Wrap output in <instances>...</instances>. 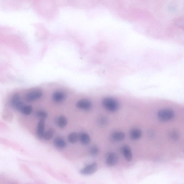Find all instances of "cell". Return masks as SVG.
<instances>
[{
  "label": "cell",
  "instance_id": "cell-1",
  "mask_svg": "<svg viewBox=\"0 0 184 184\" xmlns=\"http://www.w3.org/2000/svg\"><path fill=\"white\" fill-rule=\"evenodd\" d=\"M102 104L106 110L113 112L117 111L120 108L119 102L113 97H105L102 100Z\"/></svg>",
  "mask_w": 184,
  "mask_h": 184
},
{
  "label": "cell",
  "instance_id": "cell-2",
  "mask_svg": "<svg viewBox=\"0 0 184 184\" xmlns=\"http://www.w3.org/2000/svg\"><path fill=\"white\" fill-rule=\"evenodd\" d=\"M43 95L42 91L39 88H35L27 93L25 95V99L28 102H32L40 99Z\"/></svg>",
  "mask_w": 184,
  "mask_h": 184
},
{
  "label": "cell",
  "instance_id": "cell-3",
  "mask_svg": "<svg viewBox=\"0 0 184 184\" xmlns=\"http://www.w3.org/2000/svg\"><path fill=\"white\" fill-rule=\"evenodd\" d=\"M97 164L96 162H93L92 164L86 165L81 169L80 173L83 175L89 176L94 174L97 171Z\"/></svg>",
  "mask_w": 184,
  "mask_h": 184
},
{
  "label": "cell",
  "instance_id": "cell-4",
  "mask_svg": "<svg viewBox=\"0 0 184 184\" xmlns=\"http://www.w3.org/2000/svg\"><path fill=\"white\" fill-rule=\"evenodd\" d=\"M77 108L81 110L88 111L92 109V102L88 99H82L79 101L76 104Z\"/></svg>",
  "mask_w": 184,
  "mask_h": 184
},
{
  "label": "cell",
  "instance_id": "cell-5",
  "mask_svg": "<svg viewBox=\"0 0 184 184\" xmlns=\"http://www.w3.org/2000/svg\"><path fill=\"white\" fill-rule=\"evenodd\" d=\"M66 98V94L62 91H56L52 94V99L55 103H61L64 102Z\"/></svg>",
  "mask_w": 184,
  "mask_h": 184
},
{
  "label": "cell",
  "instance_id": "cell-6",
  "mask_svg": "<svg viewBox=\"0 0 184 184\" xmlns=\"http://www.w3.org/2000/svg\"><path fill=\"white\" fill-rule=\"evenodd\" d=\"M118 161V157L115 153H109L107 154L106 157V164L109 167L115 166Z\"/></svg>",
  "mask_w": 184,
  "mask_h": 184
},
{
  "label": "cell",
  "instance_id": "cell-7",
  "mask_svg": "<svg viewBox=\"0 0 184 184\" xmlns=\"http://www.w3.org/2000/svg\"><path fill=\"white\" fill-rule=\"evenodd\" d=\"M121 151L127 161H131L133 158L132 153L131 149L129 146L125 145L122 146L121 148Z\"/></svg>",
  "mask_w": 184,
  "mask_h": 184
},
{
  "label": "cell",
  "instance_id": "cell-8",
  "mask_svg": "<svg viewBox=\"0 0 184 184\" xmlns=\"http://www.w3.org/2000/svg\"><path fill=\"white\" fill-rule=\"evenodd\" d=\"M45 120H40L37 126V134L39 138H43L45 132Z\"/></svg>",
  "mask_w": 184,
  "mask_h": 184
},
{
  "label": "cell",
  "instance_id": "cell-9",
  "mask_svg": "<svg viewBox=\"0 0 184 184\" xmlns=\"http://www.w3.org/2000/svg\"><path fill=\"white\" fill-rule=\"evenodd\" d=\"M142 136V132L140 129L134 128L130 132V138L132 140H137L140 139Z\"/></svg>",
  "mask_w": 184,
  "mask_h": 184
},
{
  "label": "cell",
  "instance_id": "cell-10",
  "mask_svg": "<svg viewBox=\"0 0 184 184\" xmlns=\"http://www.w3.org/2000/svg\"><path fill=\"white\" fill-rule=\"evenodd\" d=\"M53 143L56 147L60 149H64L67 145L66 141L60 137H56L54 140Z\"/></svg>",
  "mask_w": 184,
  "mask_h": 184
},
{
  "label": "cell",
  "instance_id": "cell-11",
  "mask_svg": "<svg viewBox=\"0 0 184 184\" xmlns=\"http://www.w3.org/2000/svg\"><path fill=\"white\" fill-rule=\"evenodd\" d=\"M125 134L122 132L116 131L114 132L111 135V138L115 141H122L125 138Z\"/></svg>",
  "mask_w": 184,
  "mask_h": 184
},
{
  "label": "cell",
  "instance_id": "cell-12",
  "mask_svg": "<svg viewBox=\"0 0 184 184\" xmlns=\"http://www.w3.org/2000/svg\"><path fill=\"white\" fill-rule=\"evenodd\" d=\"M79 139L81 144L85 145H87L90 142V136L86 133H82L79 135Z\"/></svg>",
  "mask_w": 184,
  "mask_h": 184
},
{
  "label": "cell",
  "instance_id": "cell-13",
  "mask_svg": "<svg viewBox=\"0 0 184 184\" xmlns=\"http://www.w3.org/2000/svg\"><path fill=\"white\" fill-rule=\"evenodd\" d=\"M56 124L58 127L60 128L65 127L67 124V120L66 118L63 116H59L57 119Z\"/></svg>",
  "mask_w": 184,
  "mask_h": 184
},
{
  "label": "cell",
  "instance_id": "cell-14",
  "mask_svg": "<svg viewBox=\"0 0 184 184\" xmlns=\"http://www.w3.org/2000/svg\"><path fill=\"white\" fill-rule=\"evenodd\" d=\"M21 101L20 95L18 94H15L12 97L10 102V105L12 108L15 109L17 105Z\"/></svg>",
  "mask_w": 184,
  "mask_h": 184
},
{
  "label": "cell",
  "instance_id": "cell-15",
  "mask_svg": "<svg viewBox=\"0 0 184 184\" xmlns=\"http://www.w3.org/2000/svg\"><path fill=\"white\" fill-rule=\"evenodd\" d=\"M79 139V135L76 132L72 133L68 137V141L70 143L74 144L77 142Z\"/></svg>",
  "mask_w": 184,
  "mask_h": 184
},
{
  "label": "cell",
  "instance_id": "cell-16",
  "mask_svg": "<svg viewBox=\"0 0 184 184\" xmlns=\"http://www.w3.org/2000/svg\"><path fill=\"white\" fill-rule=\"evenodd\" d=\"M32 109L31 106L25 105L20 112L24 115L29 116L32 113Z\"/></svg>",
  "mask_w": 184,
  "mask_h": 184
},
{
  "label": "cell",
  "instance_id": "cell-17",
  "mask_svg": "<svg viewBox=\"0 0 184 184\" xmlns=\"http://www.w3.org/2000/svg\"><path fill=\"white\" fill-rule=\"evenodd\" d=\"M48 114L46 111H39L36 113V116L37 118L40 120H44L47 117Z\"/></svg>",
  "mask_w": 184,
  "mask_h": 184
},
{
  "label": "cell",
  "instance_id": "cell-18",
  "mask_svg": "<svg viewBox=\"0 0 184 184\" xmlns=\"http://www.w3.org/2000/svg\"><path fill=\"white\" fill-rule=\"evenodd\" d=\"M54 131L53 130H50L45 132L43 136V138L46 140H50L53 136Z\"/></svg>",
  "mask_w": 184,
  "mask_h": 184
},
{
  "label": "cell",
  "instance_id": "cell-19",
  "mask_svg": "<svg viewBox=\"0 0 184 184\" xmlns=\"http://www.w3.org/2000/svg\"><path fill=\"white\" fill-rule=\"evenodd\" d=\"M89 152L90 154L92 156H96L99 153V149L96 146H92L89 149Z\"/></svg>",
  "mask_w": 184,
  "mask_h": 184
},
{
  "label": "cell",
  "instance_id": "cell-20",
  "mask_svg": "<svg viewBox=\"0 0 184 184\" xmlns=\"http://www.w3.org/2000/svg\"><path fill=\"white\" fill-rule=\"evenodd\" d=\"M98 122V124L100 125L101 126H104L106 125L108 123V120L105 116H101L99 118Z\"/></svg>",
  "mask_w": 184,
  "mask_h": 184
},
{
  "label": "cell",
  "instance_id": "cell-21",
  "mask_svg": "<svg viewBox=\"0 0 184 184\" xmlns=\"http://www.w3.org/2000/svg\"><path fill=\"white\" fill-rule=\"evenodd\" d=\"M169 9L170 11L172 12H174L175 10V8L173 6H170Z\"/></svg>",
  "mask_w": 184,
  "mask_h": 184
}]
</instances>
